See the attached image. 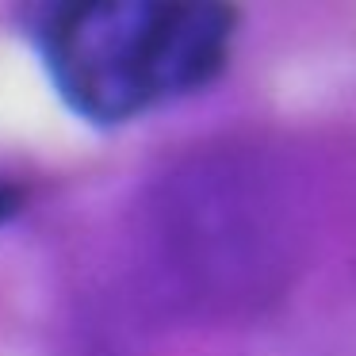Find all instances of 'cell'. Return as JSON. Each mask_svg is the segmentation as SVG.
<instances>
[{
	"instance_id": "obj_1",
	"label": "cell",
	"mask_w": 356,
	"mask_h": 356,
	"mask_svg": "<svg viewBox=\"0 0 356 356\" xmlns=\"http://www.w3.org/2000/svg\"><path fill=\"white\" fill-rule=\"evenodd\" d=\"M230 35L234 8L211 0H77L47 12L39 50L77 115L123 123L203 88Z\"/></svg>"
},
{
	"instance_id": "obj_2",
	"label": "cell",
	"mask_w": 356,
	"mask_h": 356,
	"mask_svg": "<svg viewBox=\"0 0 356 356\" xmlns=\"http://www.w3.org/2000/svg\"><path fill=\"white\" fill-rule=\"evenodd\" d=\"M16 211H19V192L16 188H0V222L12 218Z\"/></svg>"
}]
</instances>
